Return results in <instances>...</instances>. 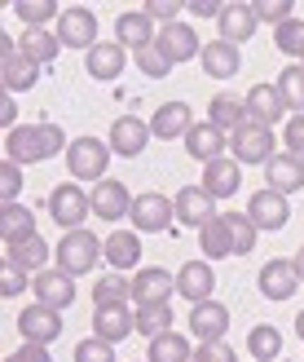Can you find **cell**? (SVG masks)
Instances as JSON below:
<instances>
[{
  "label": "cell",
  "instance_id": "1",
  "mask_svg": "<svg viewBox=\"0 0 304 362\" xmlns=\"http://www.w3.org/2000/svg\"><path fill=\"white\" fill-rule=\"evenodd\" d=\"M71 146L66 133L58 124H18L13 133H5V159H13L18 168H31V164H44V159L62 155Z\"/></svg>",
  "mask_w": 304,
  "mask_h": 362
},
{
  "label": "cell",
  "instance_id": "2",
  "mask_svg": "<svg viewBox=\"0 0 304 362\" xmlns=\"http://www.w3.org/2000/svg\"><path fill=\"white\" fill-rule=\"evenodd\" d=\"M53 261H58V269L71 279L93 274L97 261H106V239H97L93 230H71L58 239V247H53Z\"/></svg>",
  "mask_w": 304,
  "mask_h": 362
},
{
  "label": "cell",
  "instance_id": "3",
  "mask_svg": "<svg viewBox=\"0 0 304 362\" xmlns=\"http://www.w3.org/2000/svg\"><path fill=\"white\" fill-rule=\"evenodd\" d=\"M111 155H115L111 141H102V137H75L66 146V173L75 177L80 186H84V181H93V186H97V181H106Z\"/></svg>",
  "mask_w": 304,
  "mask_h": 362
},
{
  "label": "cell",
  "instance_id": "4",
  "mask_svg": "<svg viewBox=\"0 0 304 362\" xmlns=\"http://www.w3.org/2000/svg\"><path fill=\"white\" fill-rule=\"evenodd\" d=\"M49 216L62 226V234L84 230V221L93 216V194H88L80 181H62V186H53V194H49Z\"/></svg>",
  "mask_w": 304,
  "mask_h": 362
},
{
  "label": "cell",
  "instance_id": "5",
  "mask_svg": "<svg viewBox=\"0 0 304 362\" xmlns=\"http://www.w3.org/2000/svg\"><path fill=\"white\" fill-rule=\"evenodd\" d=\"M229 155H234L243 168H252V164L265 168V164L278 155V137H274V129H265V124H252V119H247L243 129L229 137Z\"/></svg>",
  "mask_w": 304,
  "mask_h": 362
},
{
  "label": "cell",
  "instance_id": "6",
  "mask_svg": "<svg viewBox=\"0 0 304 362\" xmlns=\"http://www.w3.org/2000/svg\"><path fill=\"white\" fill-rule=\"evenodd\" d=\"M53 35L62 40V49H84V53L93 45H102L97 40V13L88 5H66L62 18L53 23Z\"/></svg>",
  "mask_w": 304,
  "mask_h": 362
},
{
  "label": "cell",
  "instance_id": "7",
  "mask_svg": "<svg viewBox=\"0 0 304 362\" xmlns=\"http://www.w3.org/2000/svg\"><path fill=\"white\" fill-rule=\"evenodd\" d=\"M133 230L137 234H164L172 221H176V208H172V199L168 194H159V190H146V194H137L133 199Z\"/></svg>",
  "mask_w": 304,
  "mask_h": 362
},
{
  "label": "cell",
  "instance_id": "8",
  "mask_svg": "<svg viewBox=\"0 0 304 362\" xmlns=\"http://www.w3.org/2000/svg\"><path fill=\"white\" fill-rule=\"evenodd\" d=\"M0 80H5V93H27V88H35V80H40V66H35L31 58H23L18 53V40H9V35H0Z\"/></svg>",
  "mask_w": 304,
  "mask_h": 362
},
{
  "label": "cell",
  "instance_id": "9",
  "mask_svg": "<svg viewBox=\"0 0 304 362\" xmlns=\"http://www.w3.org/2000/svg\"><path fill=\"white\" fill-rule=\"evenodd\" d=\"M172 208H176V221L181 226H190V230H203V226H212L217 221V199H212L203 186H181L172 194Z\"/></svg>",
  "mask_w": 304,
  "mask_h": 362
},
{
  "label": "cell",
  "instance_id": "10",
  "mask_svg": "<svg viewBox=\"0 0 304 362\" xmlns=\"http://www.w3.org/2000/svg\"><path fill=\"white\" fill-rule=\"evenodd\" d=\"M18 336H23V345H53L62 336V314L49 305H27L18 314Z\"/></svg>",
  "mask_w": 304,
  "mask_h": 362
},
{
  "label": "cell",
  "instance_id": "11",
  "mask_svg": "<svg viewBox=\"0 0 304 362\" xmlns=\"http://www.w3.org/2000/svg\"><path fill=\"white\" fill-rule=\"evenodd\" d=\"M150 119H137V115H119L115 124H111V133H106V141H111V151L119 155V159H137L141 151L150 146Z\"/></svg>",
  "mask_w": 304,
  "mask_h": 362
},
{
  "label": "cell",
  "instance_id": "12",
  "mask_svg": "<svg viewBox=\"0 0 304 362\" xmlns=\"http://www.w3.org/2000/svg\"><path fill=\"white\" fill-rule=\"evenodd\" d=\"M115 40L128 49V53L150 49V45L159 40V23H154L146 9H123V13L115 18Z\"/></svg>",
  "mask_w": 304,
  "mask_h": 362
},
{
  "label": "cell",
  "instance_id": "13",
  "mask_svg": "<svg viewBox=\"0 0 304 362\" xmlns=\"http://www.w3.org/2000/svg\"><path fill=\"white\" fill-rule=\"evenodd\" d=\"M176 292V274H168L164 265H141L137 279H133V300L137 310L141 305H168Z\"/></svg>",
  "mask_w": 304,
  "mask_h": 362
},
{
  "label": "cell",
  "instance_id": "14",
  "mask_svg": "<svg viewBox=\"0 0 304 362\" xmlns=\"http://www.w3.org/2000/svg\"><path fill=\"white\" fill-rule=\"evenodd\" d=\"M247 216H252L256 230H282L291 221V204H287V194L265 186V190H256L252 199H247Z\"/></svg>",
  "mask_w": 304,
  "mask_h": 362
},
{
  "label": "cell",
  "instance_id": "15",
  "mask_svg": "<svg viewBox=\"0 0 304 362\" xmlns=\"http://www.w3.org/2000/svg\"><path fill=\"white\" fill-rule=\"evenodd\" d=\"M229 332V310L221 300H203L190 310V336L199 340V345H221Z\"/></svg>",
  "mask_w": 304,
  "mask_h": 362
},
{
  "label": "cell",
  "instance_id": "16",
  "mask_svg": "<svg viewBox=\"0 0 304 362\" xmlns=\"http://www.w3.org/2000/svg\"><path fill=\"white\" fill-rule=\"evenodd\" d=\"M137 332V310L133 305H102L93 310V336L106 340V345H119Z\"/></svg>",
  "mask_w": 304,
  "mask_h": 362
},
{
  "label": "cell",
  "instance_id": "17",
  "mask_svg": "<svg viewBox=\"0 0 304 362\" xmlns=\"http://www.w3.org/2000/svg\"><path fill=\"white\" fill-rule=\"evenodd\" d=\"M31 292H35V305H49V310H71L75 305V279L62 274V269H44V274L31 279Z\"/></svg>",
  "mask_w": 304,
  "mask_h": 362
},
{
  "label": "cell",
  "instance_id": "18",
  "mask_svg": "<svg viewBox=\"0 0 304 362\" xmlns=\"http://www.w3.org/2000/svg\"><path fill=\"white\" fill-rule=\"evenodd\" d=\"M194 124H199V119H194L190 102H164V106L150 115V133H154L159 141H186Z\"/></svg>",
  "mask_w": 304,
  "mask_h": 362
},
{
  "label": "cell",
  "instance_id": "19",
  "mask_svg": "<svg viewBox=\"0 0 304 362\" xmlns=\"http://www.w3.org/2000/svg\"><path fill=\"white\" fill-rule=\"evenodd\" d=\"M260 296L265 300H291L296 292H300V274H296V261H282V257H274V261H265L260 265Z\"/></svg>",
  "mask_w": 304,
  "mask_h": 362
},
{
  "label": "cell",
  "instance_id": "20",
  "mask_svg": "<svg viewBox=\"0 0 304 362\" xmlns=\"http://www.w3.org/2000/svg\"><path fill=\"white\" fill-rule=\"evenodd\" d=\"M154 49L164 53V58L176 66V62H190V58H199L203 45H199V31H194L190 23H172V27H159V40Z\"/></svg>",
  "mask_w": 304,
  "mask_h": 362
},
{
  "label": "cell",
  "instance_id": "21",
  "mask_svg": "<svg viewBox=\"0 0 304 362\" xmlns=\"http://www.w3.org/2000/svg\"><path fill=\"white\" fill-rule=\"evenodd\" d=\"M123 66H128V49H123L119 40H102V45H93V49L84 53V71H88L93 80H102V84L119 80Z\"/></svg>",
  "mask_w": 304,
  "mask_h": 362
},
{
  "label": "cell",
  "instance_id": "22",
  "mask_svg": "<svg viewBox=\"0 0 304 362\" xmlns=\"http://www.w3.org/2000/svg\"><path fill=\"white\" fill-rule=\"evenodd\" d=\"M217 292V274H212V261H186L176 269V296L190 305H203Z\"/></svg>",
  "mask_w": 304,
  "mask_h": 362
},
{
  "label": "cell",
  "instance_id": "23",
  "mask_svg": "<svg viewBox=\"0 0 304 362\" xmlns=\"http://www.w3.org/2000/svg\"><path fill=\"white\" fill-rule=\"evenodd\" d=\"M199 186L217 199V204H221V199H234L238 186H243V164H238L234 155L212 159V164H203V181H199Z\"/></svg>",
  "mask_w": 304,
  "mask_h": 362
},
{
  "label": "cell",
  "instance_id": "24",
  "mask_svg": "<svg viewBox=\"0 0 304 362\" xmlns=\"http://www.w3.org/2000/svg\"><path fill=\"white\" fill-rule=\"evenodd\" d=\"M93 216H102V221H123V216H133V194L123 181L106 177L93 186Z\"/></svg>",
  "mask_w": 304,
  "mask_h": 362
},
{
  "label": "cell",
  "instance_id": "25",
  "mask_svg": "<svg viewBox=\"0 0 304 362\" xmlns=\"http://www.w3.org/2000/svg\"><path fill=\"white\" fill-rule=\"evenodd\" d=\"M217 27H221V40H229V45H247V40L256 35L260 18H256V9L247 5V0H229V5L221 9V18H217Z\"/></svg>",
  "mask_w": 304,
  "mask_h": 362
},
{
  "label": "cell",
  "instance_id": "26",
  "mask_svg": "<svg viewBox=\"0 0 304 362\" xmlns=\"http://www.w3.org/2000/svg\"><path fill=\"white\" fill-rule=\"evenodd\" d=\"M243 102H247V119H252V124H265V129H274V124L287 115V102H282L278 84H252Z\"/></svg>",
  "mask_w": 304,
  "mask_h": 362
},
{
  "label": "cell",
  "instance_id": "27",
  "mask_svg": "<svg viewBox=\"0 0 304 362\" xmlns=\"http://www.w3.org/2000/svg\"><path fill=\"white\" fill-rule=\"evenodd\" d=\"M199 62H203V71L212 80H234L238 71H243V53H238V45H229V40H207L203 45V53H199Z\"/></svg>",
  "mask_w": 304,
  "mask_h": 362
},
{
  "label": "cell",
  "instance_id": "28",
  "mask_svg": "<svg viewBox=\"0 0 304 362\" xmlns=\"http://www.w3.org/2000/svg\"><path fill=\"white\" fill-rule=\"evenodd\" d=\"M265 186L269 190H278V194H296V190H304V159L300 155H274L269 164H265Z\"/></svg>",
  "mask_w": 304,
  "mask_h": 362
},
{
  "label": "cell",
  "instance_id": "29",
  "mask_svg": "<svg viewBox=\"0 0 304 362\" xmlns=\"http://www.w3.org/2000/svg\"><path fill=\"white\" fill-rule=\"evenodd\" d=\"M186 151H190V159H199V164H212V159H225V151H229V133H221L217 124H194L190 129V137H186Z\"/></svg>",
  "mask_w": 304,
  "mask_h": 362
},
{
  "label": "cell",
  "instance_id": "30",
  "mask_svg": "<svg viewBox=\"0 0 304 362\" xmlns=\"http://www.w3.org/2000/svg\"><path fill=\"white\" fill-rule=\"evenodd\" d=\"M106 265H111L115 274L141 269V239H137V230H115V234H106Z\"/></svg>",
  "mask_w": 304,
  "mask_h": 362
},
{
  "label": "cell",
  "instance_id": "31",
  "mask_svg": "<svg viewBox=\"0 0 304 362\" xmlns=\"http://www.w3.org/2000/svg\"><path fill=\"white\" fill-rule=\"evenodd\" d=\"M49 257H53V247L40 239V234H31V239L5 247V265H18V269H27V274H44Z\"/></svg>",
  "mask_w": 304,
  "mask_h": 362
},
{
  "label": "cell",
  "instance_id": "32",
  "mask_svg": "<svg viewBox=\"0 0 304 362\" xmlns=\"http://www.w3.org/2000/svg\"><path fill=\"white\" fill-rule=\"evenodd\" d=\"M207 124H217L221 133L234 137L243 124H247V102H243V98H234V93H217V98L207 102Z\"/></svg>",
  "mask_w": 304,
  "mask_h": 362
},
{
  "label": "cell",
  "instance_id": "33",
  "mask_svg": "<svg viewBox=\"0 0 304 362\" xmlns=\"http://www.w3.org/2000/svg\"><path fill=\"white\" fill-rule=\"evenodd\" d=\"M18 53H23V58H31L35 66H49V62L62 53V40H58L49 27H40V31H23V35H18Z\"/></svg>",
  "mask_w": 304,
  "mask_h": 362
},
{
  "label": "cell",
  "instance_id": "34",
  "mask_svg": "<svg viewBox=\"0 0 304 362\" xmlns=\"http://www.w3.org/2000/svg\"><path fill=\"white\" fill-rule=\"evenodd\" d=\"M31 234H35V212L27 204H5L0 208V239H5V247L31 239Z\"/></svg>",
  "mask_w": 304,
  "mask_h": 362
},
{
  "label": "cell",
  "instance_id": "35",
  "mask_svg": "<svg viewBox=\"0 0 304 362\" xmlns=\"http://www.w3.org/2000/svg\"><path fill=\"white\" fill-rule=\"evenodd\" d=\"M146 362H194V345H190L181 332H164V336L150 340Z\"/></svg>",
  "mask_w": 304,
  "mask_h": 362
},
{
  "label": "cell",
  "instance_id": "36",
  "mask_svg": "<svg viewBox=\"0 0 304 362\" xmlns=\"http://www.w3.org/2000/svg\"><path fill=\"white\" fill-rule=\"evenodd\" d=\"M199 247H203V261H225V257H234V234H229L225 216H217L212 226L199 230Z\"/></svg>",
  "mask_w": 304,
  "mask_h": 362
},
{
  "label": "cell",
  "instance_id": "37",
  "mask_svg": "<svg viewBox=\"0 0 304 362\" xmlns=\"http://www.w3.org/2000/svg\"><path fill=\"white\" fill-rule=\"evenodd\" d=\"M13 13H18V23H23V31H40V27L62 18V9L53 5V0H13Z\"/></svg>",
  "mask_w": 304,
  "mask_h": 362
},
{
  "label": "cell",
  "instance_id": "38",
  "mask_svg": "<svg viewBox=\"0 0 304 362\" xmlns=\"http://www.w3.org/2000/svg\"><path fill=\"white\" fill-rule=\"evenodd\" d=\"M93 305H133V279L128 274H102L93 283Z\"/></svg>",
  "mask_w": 304,
  "mask_h": 362
},
{
  "label": "cell",
  "instance_id": "39",
  "mask_svg": "<svg viewBox=\"0 0 304 362\" xmlns=\"http://www.w3.org/2000/svg\"><path fill=\"white\" fill-rule=\"evenodd\" d=\"M247 354H252L256 362H274L282 354V332L269 327V322H256V327L247 332Z\"/></svg>",
  "mask_w": 304,
  "mask_h": 362
},
{
  "label": "cell",
  "instance_id": "40",
  "mask_svg": "<svg viewBox=\"0 0 304 362\" xmlns=\"http://www.w3.org/2000/svg\"><path fill=\"white\" fill-rule=\"evenodd\" d=\"M137 332L146 340L164 336V332H176L172 327V300L168 305H141V310H137Z\"/></svg>",
  "mask_w": 304,
  "mask_h": 362
},
{
  "label": "cell",
  "instance_id": "41",
  "mask_svg": "<svg viewBox=\"0 0 304 362\" xmlns=\"http://www.w3.org/2000/svg\"><path fill=\"white\" fill-rule=\"evenodd\" d=\"M278 93H282V102H287V111H291V115H304V66H300V62L282 66V76H278Z\"/></svg>",
  "mask_w": 304,
  "mask_h": 362
},
{
  "label": "cell",
  "instance_id": "42",
  "mask_svg": "<svg viewBox=\"0 0 304 362\" xmlns=\"http://www.w3.org/2000/svg\"><path fill=\"white\" fill-rule=\"evenodd\" d=\"M221 216H225L229 234H234V257H247V252H256L260 230L252 226V216H247V212H221Z\"/></svg>",
  "mask_w": 304,
  "mask_h": 362
},
{
  "label": "cell",
  "instance_id": "43",
  "mask_svg": "<svg viewBox=\"0 0 304 362\" xmlns=\"http://www.w3.org/2000/svg\"><path fill=\"white\" fill-rule=\"evenodd\" d=\"M274 45H278V53H287V58H304V23L300 18H291V23H282L278 31H274Z\"/></svg>",
  "mask_w": 304,
  "mask_h": 362
},
{
  "label": "cell",
  "instance_id": "44",
  "mask_svg": "<svg viewBox=\"0 0 304 362\" xmlns=\"http://www.w3.org/2000/svg\"><path fill=\"white\" fill-rule=\"evenodd\" d=\"M252 9H256L260 23H269L278 31L282 23H291V18H296V0H252Z\"/></svg>",
  "mask_w": 304,
  "mask_h": 362
},
{
  "label": "cell",
  "instance_id": "45",
  "mask_svg": "<svg viewBox=\"0 0 304 362\" xmlns=\"http://www.w3.org/2000/svg\"><path fill=\"white\" fill-rule=\"evenodd\" d=\"M133 62H137L141 76H150V80H164L168 71H172V62H168V58H164V53H159L154 45H150V49H137V53H133Z\"/></svg>",
  "mask_w": 304,
  "mask_h": 362
},
{
  "label": "cell",
  "instance_id": "46",
  "mask_svg": "<svg viewBox=\"0 0 304 362\" xmlns=\"http://www.w3.org/2000/svg\"><path fill=\"white\" fill-rule=\"evenodd\" d=\"M18 194H23V168H18L13 159H5V164H0V208L18 204Z\"/></svg>",
  "mask_w": 304,
  "mask_h": 362
},
{
  "label": "cell",
  "instance_id": "47",
  "mask_svg": "<svg viewBox=\"0 0 304 362\" xmlns=\"http://www.w3.org/2000/svg\"><path fill=\"white\" fill-rule=\"evenodd\" d=\"M75 362H119V358H115V345L88 336V340H80V345H75Z\"/></svg>",
  "mask_w": 304,
  "mask_h": 362
},
{
  "label": "cell",
  "instance_id": "48",
  "mask_svg": "<svg viewBox=\"0 0 304 362\" xmlns=\"http://www.w3.org/2000/svg\"><path fill=\"white\" fill-rule=\"evenodd\" d=\"M141 9H146V13L154 18V23H159V27H172V23H181V9H186V0H146Z\"/></svg>",
  "mask_w": 304,
  "mask_h": 362
},
{
  "label": "cell",
  "instance_id": "49",
  "mask_svg": "<svg viewBox=\"0 0 304 362\" xmlns=\"http://www.w3.org/2000/svg\"><path fill=\"white\" fill-rule=\"evenodd\" d=\"M282 141H287V155H300V159H304V115H291V119H287Z\"/></svg>",
  "mask_w": 304,
  "mask_h": 362
},
{
  "label": "cell",
  "instance_id": "50",
  "mask_svg": "<svg viewBox=\"0 0 304 362\" xmlns=\"http://www.w3.org/2000/svg\"><path fill=\"white\" fill-rule=\"evenodd\" d=\"M27 283H31L27 269H18V265H5V269H0V292H5V296H18Z\"/></svg>",
  "mask_w": 304,
  "mask_h": 362
},
{
  "label": "cell",
  "instance_id": "51",
  "mask_svg": "<svg viewBox=\"0 0 304 362\" xmlns=\"http://www.w3.org/2000/svg\"><path fill=\"white\" fill-rule=\"evenodd\" d=\"M194 362H238V354L225 345H194Z\"/></svg>",
  "mask_w": 304,
  "mask_h": 362
},
{
  "label": "cell",
  "instance_id": "52",
  "mask_svg": "<svg viewBox=\"0 0 304 362\" xmlns=\"http://www.w3.org/2000/svg\"><path fill=\"white\" fill-rule=\"evenodd\" d=\"M5 362H53V358H49V345H23L18 354H9Z\"/></svg>",
  "mask_w": 304,
  "mask_h": 362
},
{
  "label": "cell",
  "instance_id": "53",
  "mask_svg": "<svg viewBox=\"0 0 304 362\" xmlns=\"http://www.w3.org/2000/svg\"><path fill=\"white\" fill-rule=\"evenodd\" d=\"M186 9L194 13V18H221V0H186Z\"/></svg>",
  "mask_w": 304,
  "mask_h": 362
},
{
  "label": "cell",
  "instance_id": "54",
  "mask_svg": "<svg viewBox=\"0 0 304 362\" xmlns=\"http://www.w3.org/2000/svg\"><path fill=\"white\" fill-rule=\"evenodd\" d=\"M0 124H5V133H13V129H18V102H13V98L0 102Z\"/></svg>",
  "mask_w": 304,
  "mask_h": 362
},
{
  "label": "cell",
  "instance_id": "55",
  "mask_svg": "<svg viewBox=\"0 0 304 362\" xmlns=\"http://www.w3.org/2000/svg\"><path fill=\"white\" fill-rule=\"evenodd\" d=\"M291 261H296V274H300V283H304V247L296 252V257H291Z\"/></svg>",
  "mask_w": 304,
  "mask_h": 362
},
{
  "label": "cell",
  "instance_id": "56",
  "mask_svg": "<svg viewBox=\"0 0 304 362\" xmlns=\"http://www.w3.org/2000/svg\"><path fill=\"white\" fill-rule=\"evenodd\" d=\"M296 336H300V340H304V310H300V314H296Z\"/></svg>",
  "mask_w": 304,
  "mask_h": 362
},
{
  "label": "cell",
  "instance_id": "57",
  "mask_svg": "<svg viewBox=\"0 0 304 362\" xmlns=\"http://www.w3.org/2000/svg\"><path fill=\"white\" fill-rule=\"evenodd\" d=\"M300 66H304V58H300Z\"/></svg>",
  "mask_w": 304,
  "mask_h": 362
}]
</instances>
